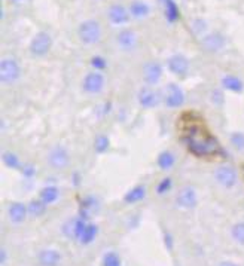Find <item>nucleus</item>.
<instances>
[{
    "label": "nucleus",
    "mask_w": 244,
    "mask_h": 266,
    "mask_svg": "<svg viewBox=\"0 0 244 266\" xmlns=\"http://www.w3.org/2000/svg\"><path fill=\"white\" fill-rule=\"evenodd\" d=\"M21 76V66L15 57H3L0 60V82L3 85L15 84Z\"/></svg>",
    "instance_id": "obj_3"
},
{
    "label": "nucleus",
    "mask_w": 244,
    "mask_h": 266,
    "mask_svg": "<svg viewBox=\"0 0 244 266\" xmlns=\"http://www.w3.org/2000/svg\"><path fill=\"white\" fill-rule=\"evenodd\" d=\"M29 216V207L24 205L22 202H11L8 207V217L12 223H22Z\"/></svg>",
    "instance_id": "obj_18"
},
{
    "label": "nucleus",
    "mask_w": 244,
    "mask_h": 266,
    "mask_svg": "<svg viewBox=\"0 0 244 266\" xmlns=\"http://www.w3.org/2000/svg\"><path fill=\"white\" fill-rule=\"evenodd\" d=\"M168 70L176 76H186L189 71V60L183 54H175L168 58Z\"/></svg>",
    "instance_id": "obj_15"
},
{
    "label": "nucleus",
    "mask_w": 244,
    "mask_h": 266,
    "mask_svg": "<svg viewBox=\"0 0 244 266\" xmlns=\"http://www.w3.org/2000/svg\"><path fill=\"white\" fill-rule=\"evenodd\" d=\"M87 220L82 219V217H75V219H70L64 223L63 226V233L67 236V238H75V240H79L82 232L85 231L87 228Z\"/></svg>",
    "instance_id": "obj_16"
},
{
    "label": "nucleus",
    "mask_w": 244,
    "mask_h": 266,
    "mask_svg": "<svg viewBox=\"0 0 244 266\" xmlns=\"http://www.w3.org/2000/svg\"><path fill=\"white\" fill-rule=\"evenodd\" d=\"M162 97L152 87H143L137 92V101L143 109H154L161 103Z\"/></svg>",
    "instance_id": "obj_12"
},
{
    "label": "nucleus",
    "mask_w": 244,
    "mask_h": 266,
    "mask_svg": "<svg viewBox=\"0 0 244 266\" xmlns=\"http://www.w3.org/2000/svg\"><path fill=\"white\" fill-rule=\"evenodd\" d=\"M46 161L50 167L54 170H64L70 164V155L66 147L63 146H54L53 149L48 152Z\"/></svg>",
    "instance_id": "obj_9"
},
{
    "label": "nucleus",
    "mask_w": 244,
    "mask_h": 266,
    "mask_svg": "<svg viewBox=\"0 0 244 266\" xmlns=\"http://www.w3.org/2000/svg\"><path fill=\"white\" fill-rule=\"evenodd\" d=\"M231 236L237 244L244 246V222H238L231 228Z\"/></svg>",
    "instance_id": "obj_29"
},
{
    "label": "nucleus",
    "mask_w": 244,
    "mask_h": 266,
    "mask_svg": "<svg viewBox=\"0 0 244 266\" xmlns=\"http://www.w3.org/2000/svg\"><path fill=\"white\" fill-rule=\"evenodd\" d=\"M191 29L192 32H193V35L197 36H204L206 33V30H207V22L204 21V19H201V18H198V19H193L191 24Z\"/></svg>",
    "instance_id": "obj_32"
},
{
    "label": "nucleus",
    "mask_w": 244,
    "mask_h": 266,
    "mask_svg": "<svg viewBox=\"0 0 244 266\" xmlns=\"http://www.w3.org/2000/svg\"><path fill=\"white\" fill-rule=\"evenodd\" d=\"M2 161L11 170H21L22 168V164H21L19 158H18L15 153H12V152H3L2 153Z\"/></svg>",
    "instance_id": "obj_28"
},
{
    "label": "nucleus",
    "mask_w": 244,
    "mask_h": 266,
    "mask_svg": "<svg viewBox=\"0 0 244 266\" xmlns=\"http://www.w3.org/2000/svg\"><path fill=\"white\" fill-rule=\"evenodd\" d=\"M99 210H100V204H99L97 198H94V196H88V198H85V199L82 201V204H81L79 217H82V219L88 220V219H91L92 214H95Z\"/></svg>",
    "instance_id": "obj_20"
},
{
    "label": "nucleus",
    "mask_w": 244,
    "mask_h": 266,
    "mask_svg": "<svg viewBox=\"0 0 244 266\" xmlns=\"http://www.w3.org/2000/svg\"><path fill=\"white\" fill-rule=\"evenodd\" d=\"M78 36L84 45H95L102 40L103 29L100 21L97 19H85L78 27Z\"/></svg>",
    "instance_id": "obj_2"
},
{
    "label": "nucleus",
    "mask_w": 244,
    "mask_h": 266,
    "mask_svg": "<svg viewBox=\"0 0 244 266\" xmlns=\"http://www.w3.org/2000/svg\"><path fill=\"white\" fill-rule=\"evenodd\" d=\"M109 144H110V142L106 136H99L94 142V149L97 153H105L109 149Z\"/></svg>",
    "instance_id": "obj_33"
},
{
    "label": "nucleus",
    "mask_w": 244,
    "mask_h": 266,
    "mask_svg": "<svg viewBox=\"0 0 244 266\" xmlns=\"http://www.w3.org/2000/svg\"><path fill=\"white\" fill-rule=\"evenodd\" d=\"M107 18H109L110 24L121 27V25H125L131 19V15H130L128 8H125L121 3H113L107 9Z\"/></svg>",
    "instance_id": "obj_14"
},
{
    "label": "nucleus",
    "mask_w": 244,
    "mask_h": 266,
    "mask_svg": "<svg viewBox=\"0 0 244 266\" xmlns=\"http://www.w3.org/2000/svg\"><path fill=\"white\" fill-rule=\"evenodd\" d=\"M146 194H148L146 186H144V184H139V186L133 188L128 194H125L124 201H125L127 204H136V202L143 201V199L146 198Z\"/></svg>",
    "instance_id": "obj_24"
},
{
    "label": "nucleus",
    "mask_w": 244,
    "mask_h": 266,
    "mask_svg": "<svg viewBox=\"0 0 244 266\" xmlns=\"http://www.w3.org/2000/svg\"><path fill=\"white\" fill-rule=\"evenodd\" d=\"M106 79L102 71H89L82 81V89L89 95H97L105 89Z\"/></svg>",
    "instance_id": "obj_6"
},
{
    "label": "nucleus",
    "mask_w": 244,
    "mask_h": 266,
    "mask_svg": "<svg viewBox=\"0 0 244 266\" xmlns=\"http://www.w3.org/2000/svg\"><path fill=\"white\" fill-rule=\"evenodd\" d=\"M219 266H238L235 262H229V260H225L222 263H219Z\"/></svg>",
    "instance_id": "obj_39"
},
{
    "label": "nucleus",
    "mask_w": 244,
    "mask_h": 266,
    "mask_svg": "<svg viewBox=\"0 0 244 266\" xmlns=\"http://www.w3.org/2000/svg\"><path fill=\"white\" fill-rule=\"evenodd\" d=\"M61 259V253L54 249L40 250L37 254V262L40 266H60Z\"/></svg>",
    "instance_id": "obj_17"
},
{
    "label": "nucleus",
    "mask_w": 244,
    "mask_h": 266,
    "mask_svg": "<svg viewBox=\"0 0 244 266\" xmlns=\"http://www.w3.org/2000/svg\"><path fill=\"white\" fill-rule=\"evenodd\" d=\"M210 101L214 104V106H222L225 103V97H224V92L221 89H213L211 94H210Z\"/></svg>",
    "instance_id": "obj_35"
},
{
    "label": "nucleus",
    "mask_w": 244,
    "mask_h": 266,
    "mask_svg": "<svg viewBox=\"0 0 244 266\" xmlns=\"http://www.w3.org/2000/svg\"><path fill=\"white\" fill-rule=\"evenodd\" d=\"M103 266H122L121 256L115 251H107L103 256Z\"/></svg>",
    "instance_id": "obj_31"
},
{
    "label": "nucleus",
    "mask_w": 244,
    "mask_h": 266,
    "mask_svg": "<svg viewBox=\"0 0 244 266\" xmlns=\"http://www.w3.org/2000/svg\"><path fill=\"white\" fill-rule=\"evenodd\" d=\"M21 171L24 173V176L26 177H33L36 174V170L33 165H30V164H24L22 165V168H21Z\"/></svg>",
    "instance_id": "obj_37"
},
{
    "label": "nucleus",
    "mask_w": 244,
    "mask_h": 266,
    "mask_svg": "<svg viewBox=\"0 0 244 266\" xmlns=\"http://www.w3.org/2000/svg\"><path fill=\"white\" fill-rule=\"evenodd\" d=\"M141 76H143V81L146 82V85H149V87L158 85L159 81L162 79V66L158 61H148L143 66Z\"/></svg>",
    "instance_id": "obj_13"
},
{
    "label": "nucleus",
    "mask_w": 244,
    "mask_h": 266,
    "mask_svg": "<svg viewBox=\"0 0 244 266\" xmlns=\"http://www.w3.org/2000/svg\"><path fill=\"white\" fill-rule=\"evenodd\" d=\"M229 142H231V146L237 150V152H244V132H231L229 136Z\"/></svg>",
    "instance_id": "obj_30"
},
{
    "label": "nucleus",
    "mask_w": 244,
    "mask_h": 266,
    "mask_svg": "<svg viewBox=\"0 0 244 266\" xmlns=\"http://www.w3.org/2000/svg\"><path fill=\"white\" fill-rule=\"evenodd\" d=\"M5 262H6V250L2 249V251H0V265H5Z\"/></svg>",
    "instance_id": "obj_38"
},
{
    "label": "nucleus",
    "mask_w": 244,
    "mask_h": 266,
    "mask_svg": "<svg viewBox=\"0 0 244 266\" xmlns=\"http://www.w3.org/2000/svg\"><path fill=\"white\" fill-rule=\"evenodd\" d=\"M176 205L179 208H183V210H191L197 205L198 202V196H197V192L192 186H183L177 195H176Z\"/></svg>",
    "instance_id": "obj_11"
},
{
    "label": "nucleus",
    "mask_w": 244,
    "mask_h": 266,
    "mask_svg": "<svg viewBox=\"0 0 244 266\" xmlns=\"http://www.w3.org/2000/svg\"><path fill=\"white\" fill-rule=\"evenodd\" d=\"M188 147L197 156H209L214 155L219 150L217 142L210 136H198V134H188Z\"/></svg>",
    "instance_id": "obj_1"
},
{
    "label": "nucleus",
    "mask_w": 244,
    "mask_h": 266,
    "mask_svg": "<svg viewBox=\"0 0 244 266\" xmlns=\"http://www.w3.org/2000/svg\"><path fill=\"white\" fill-rule=\"evenodd\" d=\"M200 45H201V48L206 52L216 54L225 48L227 37L222 35L221 32H211V33H207V35H204L201 37Z\"/></svg>",
    "instance_id": "obj_8"
},
{
    "label": "nucleus",
    "mask_w": 244,
    "mask_h": 266,
    "mask_svg": "<svg viewBox=\"0 0 244 266\" xmlns=\"http://www.w3.org/2000/svg\"><path fill=\"white\" fill-rule=\"evenodd\" d=\"M27 207H29V214L32 217H40V216H43V214L46 213V207L48 205L42 199H32Z\"/></svg>",
    "instance_id": "obj_27"
},
{
    "label": "nucleus",
    "mask_w": 244,
    "mask_h": 266,
    "mask_svg": "<svg viewBox=\"0 0 244 266\" xmlns=\"http://www.w3.org/2000/svg\"><path fill=\"white\" fill-rule=\"evenodd\" d=\"M12 5H22V3H26V2H29V0H9Z\"/></svg>",
    "instance_id": "obj_40"
},
{
    "label": "nucleus",
    "mask_w": 244,
    "mask_h": 266,
    "mask_svg": "<svg viewBox=\"0 0 244 266\" xmlns=\"http://www.w3.org/2000/svg\"><path fill=\"white\" fill-rule=\"evenodd\" d=\"M51 48H53V36L48 32L36 33L29 45V51L33 57H45L51 51Z\"/></svg>",
    "instance_id": "obj_5"
},
{
    "label": "nucleus",
    "mask_w": 244,
    "mask_h": 266,
    "mask_svg": "<svg viewBox=\"0 0 244 266\" xmlns=\"http://www.w3.org/2000/svg\"><path fill=\"white\" fill-rule=\"evenodd\" d=\"M213 176H214L216 183H217L219 186L225 188V189H232V188H235L237 183H238V173H237V170H235L232 165H229V164H222V165L216 167Z\"/></svg>",
    "instance_id": "obj_4"
},
{
    "label": "nucleus",
    "mask_w": 244,
    "mask_h": 266,
    "mask_svg": "<svg viewBox=\"0 0 244 266\" xmlns=\"http://www.w3.org/2000/svg\"><path fill=\"white\" fill-rule=\"evenodd\" d=\"M157 164L162 171H170V170L175 167L176 155L172 150H162V152L158 155Z\"/></svg>",
    "instance_id": "obj_22"
},
{
    "label": "nucleus",
    "mask_w": 244,
    "mask_h": 266,
    "mask_svg": "<svg viewBox=\"0 0 244 266\" xmlns=\"http://www.w3.org/2000/svg\"><path fill=\"white\" fill-rule=\"evenodd\" d=\"M161 5L164 6V14L168 22H176L180 17V11L177 8L175 0H161Z\"/></svg>",
    "instance_id": "obj_25"
},
{
    "label": "nucleus",
    "mask_w": 244,
    "mask_h": 266,
    "mask_svg": "<svg viewBox=\"0 0 244 266\" xmlns=\"http://www.w3.org/2000/svg\"><path fill=\"white\" fill-rule=\"evenodd\" d=\"M222 87L227 89V91H231V92H243L244 91V84L243 81L238 77V76H234V74H225L221 81Z\"/></svg>",
    "instance_id": "obj_21"
},
{
    "label": "nucleus",
    "mask_w": 244,
    "mask_h": 266,
    "mask_svg": "<svg viewBox=\"0 0 244 266\" xmlns=\"http://www.w3.org/2000/svg\"><path fill=\"white\" fill-rule=\"evenodd\" d=\"M172 186H173V180H172V178L170 177L162 178V180L158 183L157 194L158 195H164V194H167V192L172 189Z\"/></svg>",
    "instance_id": "obj_34"
},
{
    "label": "nucleus",
    "mask_w": 244,
    "mask_h": 266,
    "mask_svg": "<svg viewBox=\"0 0 244 266\" xmlns=\"http://www.w3.org/2000/svg\"><path fill=\"white\" fill-rule=\"evenodd\" d=\"M185 100H186V95L179 85H176V84L167 85V88L164 91V95H162V101L168 109L182 107L185 104Z\"/></svg>",
    "instance_id": "obj_7"
},
{
    "label": "nucleus",
    "mask_w": 244,
    "mask_h": 266,
    "mask_svg": "<svg viewBox=\"0 0 244 266\" xmlns=\"http://www.w3.org/2000/svg\"><path fill=\"white\" fill-rule=\"evenodd\" d=\"M60 198V189L57 186H45L40 194H39V199H42L46 205H51L54 202H57Z\"/></svg>",
    "instance_id": "obj_23"
},
{
    "label": "nucleus",
    "mask_w": 244,
    "mask_h": 266,
    "mask_svg": "<svg viewBox=\"0 0 244 266\" xmlns=\"http://www.w3.org/2000/svg\"><path fill=\"white\" fill-rule=\"evenodd\" d=\"M97 235H99V226L94 225V223H88L85 231L82 232V235L79 238V243L84 244V246H88V244H91L95 240Z\"/></svg>",
    "instance_id": "obj_26"
},
{
    "label": "nucleus",
    "mask_w": 244,
    "mask_h": 266,
    "mask_svg": "<svg viewBox=\"0 0 244 266\" xmlns=\"http://www.w3.org/2000/svg\"><path fill=\"white\" fill-rule=\"evenodd\" d=\"M115 40H116L118 48L124 52H133L139 46V36L131 29L119 30V33L115 36Z\"/></svg>",
    "instance_id": "obj_10"
},
{
    "label": "nucleus",
    "mask_w": 244,
    "mask_h": 266,
    "mask_svg": "<svg viewBox=\"0 0 244 266\" xmlns=\"http://www.w3.org/2000/svg\"><path fill=\"white\" fill-rule=\"evenodd\" d=\"M128 11L134 19H146L151 15V6L144 0H133L128 6Z\"/></svg>",
    "instance_id": "obj_19"
},
{
    "label": "nucleus",
    "mask_w": 244,
    "mask_h": 266,
    "mask_svg": "<svg viewBox=\"0 0 244 266\" xmlns=\"http://www.w3.org/2000/svg\"><path fill=\"white\" fill-rule=\"evenodd\" d=\"M91 66L94 67V70L102 71L107 67V61H106V58H103V57L95 55V57L91 58Z\"/></svg>",
    "instance_id": "obj_36"
}]
</instances>
